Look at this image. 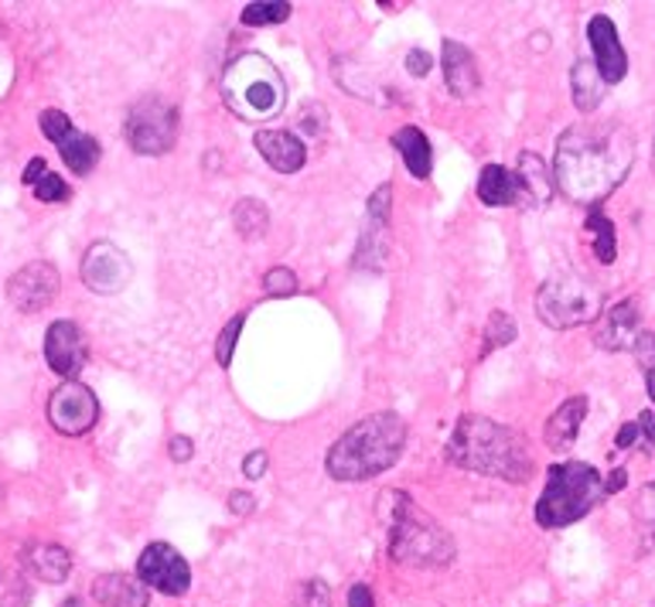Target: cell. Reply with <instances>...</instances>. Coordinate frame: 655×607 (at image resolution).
I'll return each instance as SVG.
<instances>
[{
	"label": "cell",
	"mask_w": 655,
	"mask_h": 607,
	"mask_svg": "<svg viewBox=\"0 0 655 607\" xmlns=\"http://www.w3.org/2000/svg\"><path fill=\"white\" fill-rule=\"evenodd\" d=\"M635 161V140L625 127H567L556 140L553 189L571 202L597 209L628 178Z\"/></svg>",
	"instance_id": "obj_1"
},
{
	"label": "cell",
	"mask_w": 655,
	"mask_h": 607,
	"mask_svg": "<svg viewBox=\"0 0 655 607\" xmlns=\"http://www.w3.org/2000/svg\"><path fill=\"white\" fill-rule=\"evenodd\" d=\"M447 461L464 472H478L498 482L526 485L536 472V461L526 447V437L488 416L464 413L444 447Z\"/></svg>",
	"instance_id": "obj_2"
},
{
	"label": "cell",
	"mask_w": 655,
	"mask_h": 607,
	"mask_svg": "<svg viewBox=\"0 0 655 607\" xmlns=\"http://www.w3.org/2000/svg\"><path fill=\"white\" fill-rule=\"evenodd\" d=\"M406 447V424L393 409L369 413L352 424L324 457V468L335 482H369L403 457Z\"/></svg>",
	"instance_id": "obj_3"
},
{
	"label": "cell",
	"mask_w": 655,
	"mask_h": 607,
	"mask_svg": "<svg viewBox=\"0 0 655 607\" xmlns=\"http://www.w3.org/2000/svg\"><path fill=\"white\" fill-rule=\"evenodd\" d=\"M390 559L403 567H447L454 564L457 546L451 533L431 519L406 492H390Z\"/></svg>",
	"instance_id": "obj_4"
},
{
	"label": "cell",
	"mask_w": 655,
	"mask_h": 607,
	"mask_svg": "<svg viewBox=\"0 0 655 607\" xmlns=\"http://www.w3.org/2000/svg\"><path fill=\"white\" fill-rule=\"evenodd\" d=\"M604 498V478L587 461H560L546 472V488L536 502V523L543 529H564Z\"/></svg>",
	"instance_id": "obj_5"
},
{
	"label": "cell",
	"mask_w": 655,
	"mask_h": 607,
	"mask_svg": "<svg viewBox=\"0 0 655 607\" xmlns=\"http://www.w3.org/2000/svg\"><path fill=\"white\" fill-rule=\"evenodd\" d=\"M222 92L225 107L243 120H270L288 100V85L280 79L276 65L256 52L240 55L225 69Z\"/></svg>",
	"instance_id": "obj_6"
},
{
	"label": "cell",
	"mask_w": 655,
	"mask_h": 607,
	"mask_svg": "<svg viewBox=\"0 0 655 607\" xmlns=\"http://www.w3.org/2000/svg\"><path fill=\"white\" fill-rule=\"evenodd\" d=\"M601 307H604V291H597L591 280H584L577 273L550 276L536 294L540 321L556 332L581 328V324L601 317Z\"/></svg>",
	"instance_id": "obj_7"
},
{
	"label": "cell",
	"mask_w": 655,
	"mask_h": 607,
	"mask_svg": "<svg viewBox=\"0 0 655 607\" xmlns=\"http://www.w3.org/2000/svg\"><path fill=\"white\" fill-rule=\"evenodd\" d=\"M178 123H181V113L174 103L161 97H144L127 110L123 136L133 154L161 158L178 144Z\"/></svg>",
	"instance_id": "obj_8"
},
{
	"label": "cell",
	"mask_w": 655,
	"mask_h": 607,
	"mask_svg": "<svg viewBox=\"0 0 655 607\" xmlns=\"http://www.w3.org/2000/svg\"><path fill=\"white\" fill-rule=\"evenodd\" d=\"M38 127H41V133L52 140V144L59 148V154H62V161L69 164V171L72 174H89L92 168L100 164V140L97 136H89V133H82L62 110H44L41 117H38Z\"/></svg>",
	"instance_id": "obj_9"
},
{
	"label": "cell",
	"mask_w": 655,
	"mask_h": 607,
	"mask_svg": "<svg viewBox=\"0 0 655 607\" xmlns=\"http://www.w3.org/2000/svg\"><path fill=\"white\" fill-rule=\"evenodd\" d=\"M137 580L168 597H181L192 587V567L171 543H151L137 559Z\"/></svg>",
	"instance_id": "obj_10"
},
{
	"label": "cell",
	"mask_w": 655,
	"mask_h": 607,
	"mask_svg": "<svg viewBox=\"0 0 655 607\" xmlns=\"http://www.w3.org/2000/svg\"><path fill=\"white\" fill-rule=\"evenodd\" d=\"M49 419H52V427L59 434H66V437L89 434L92 427H97V419H100L97 393H92L89 386H82L79 380L62 383L52 393V399H49Z\"/></svg>",
	"instance_id": "obj_11"
},
{
	"label": "cell",
	"mask_w": 655,
	"mask_h": 607,
	"mask_svg": "<svg viewBox=\"0 0 655 607\" xmlns=\"http://www.w3.org/2000/svg\"><path fill=\"white\" fill-rule=\"evenodd\" d=\"M62 291V276L56 270V263L49 260H34L28 266H21L11 280H8V301L21 311V314H38L49 307Z\"/></svg>",
	"instance_id": "obj_12"
},
{
	"label": "cell",
	"mask_w": 655,
	"mask_h": 607,
	"mask_svg": "<svg viewBox=\"0 0 655 607\" xmlns=\"http://www.w3.org/2000/svg\"><path fill=\"white\" fill-rule=\"evenodd\" d=\"M79 276H82V284L92 291V294H120L127 284H130V276H133V266L127 260V253L107 240L100 243H92L82 256V266H79Z\"/></svg>",
	"instance_id": "obj_13"
},
{
	"label": "cell",
	"mask_w": 655,
	"mask_h": 607,
	"mask_svg": "<svg viewBox=\"0 0 655 607\" xmlns=\"http://www.w3.org/2000/svg\"><path fill=\"white\" fill-rule=\"evenodd\" d=\"M587 41L594 49V69L604 79V85L622 82L625 72H628V55L622 49V38H618L615 21L607 14H594L591 24H587Z\"/></svg>",
	"instance_id": "obj_14"
},
{
	"label": "cell",
	"mask_w": 655,
	"mask_h": 607,
	"mask_svg": "<svg viewBox=\"0 0 655 607\" xmlns=\"http://www.w3.org/2000/svg\"><path fill=\"white\" fill-rule=\"evenodd\" d=\"M44 362L66 383H72L85 365V338L72 321H52L44 332Z\"/></svg>",
	"instance_id": "obj_15"
},
{
	"label": "cell",
	"mask_w": 655,
	"mask_h": 607,
	"mask_svg": "<svg viewBox=\"0 0 655 607\" xmlns=\"http://www.w3.org/2000/svg\"><path fill=\"white\" fill-rule=\"evenodd\" d=\"M253 148L280 174H294L308 164V148L301 144V136L291 133V130H260L253 136Z\"/></svg>",
	"instance_id": "obj_16"
},
{
	"label": "cell",
	"mask_w": 655,
	"mask_h": 607,
	"mask_svg": "<svg viewBox=\"0 0 655 607\" xmlns=\"http://www.w3.org/2000/svg\"><path fill=\"white\" fill-rule=\"evenodd\" d=\"M638 321H642V311H638V301H622L615 304L612 311H607L597 324L594 332V342L597 348L604 352H622V348H632L635 335H638Z\"/></svg>",
	"instance_id": "obj_17"
},
{
	"label": "cell",
	"mask_w": 655,
	"mask_h": 607,
	"mask_svg": "<svg viewBox=\"0 0 655 607\" xmlns=\"http://www.w3.org/2000/svg\"><path fill=\"white\" fill-rule=\"evenodd\" d=\"M587 406H591L587 396H571V399L560 403V409L546 419V431H543L550 451L567 454L574 447V441L581 434V424H584V416H587Z\"/></svg>",
	"instance_id": "obj_18"
},
{
	"label": "cell",
	"mask_w": 655,
	"mask_h": 607,
	"mask_svg": "<svg viewBox=\"0 0 655 607\" xmlns=\"http://www.w3.org/2000/svg\"><path fill=\"white\" fill-rule=\"evenodd\" d=\"M89 594L103 607H148L151 590L130 574H103L89 584Z\"/></svg>",
	"instance_id": "obj_19"
},
{
	"label": "cell",
	"mask_w": 655,
	"mask_h": 607,
	"mask_svg": "<svg viewBox=\"0 0 655 607\" xmlns=\"http://www.w3.org/2000/svg\"><path fill=\"white\" fill-rule=\"evenodd\" d=\"M441 65H444V82L451 89V97L457 100H467L472 92L478 89V65H475V55L464 49L461 41H444V52H441Z\"/></svg>",
	"instance_id": "obj_20"
},
{
	"label": "cell",
	"mask_w": 655,
	"mask_h": 607,
	"mask_svg": "<svg viewBox=\"0 0 655 607\" xmlns=\"http://www.w3.org/2000/svg\"><path fill=\"white\" fill-rule=\"evenodd\" d=\"M393 148L400 151V158H403V164H406V171L413 178H420V181L431 178V171H434V151H431V140L424 136V130L413 127V123L400 127L393 133Z\"/></svg>",
	"instance_id": "obj_21"
},
{
	"label": "cell",
	"mask_w": 655,
	"mask_h": 607,
	"mask_svg": "<svg viewBox=\"0 0 655 607\" xmlns=\"http://www.w3.org/2000/svg\"><path fill=\"white\" fill-rule=\"evenodd\" d=\"M24 567L44 584H62L72 574V556L56 543H31L24 549Z\"/></svg>",
	"instance_id": "obj_22"
},
{
	"label": "cell",
	"mask_w": 655,
	"mask_h": 607,
	"mask_svg": "<svg viewBox=\"0 0 655 607\" xmlns=\"http://www.w3.org/2000/svg\"><path fill=\"white\" fill-rule=\"evenodd\" d=\"M478 199L492 209L523 202V189H520L516 171H508L502 164H485L482 174H478Z\"/></svg>",
	"instance_id": "obj_23"
},
{
	"label": "cell",
	"mask_w": 655,
	"mask_h": 607,
	"mask_svg": "<svg viewBox=\"0 0 655 607\" xmlns=\"http://www.w3.org/2000/svg\"><path fill=\"white\" fill-rule=\"evenodd\" d=\"M516 178H520V189H523V202L540 209L553 199V178L543 164L540 154L533 151H523L520 154V168H516Z\"/></svg>",
	"instance_id": "obj_24"
},
{
	"label": "cell",
	"mask_w": 655,
	"mask_h": 607,
	"mask_svg": "<svg viewBox=\"0 0 655 607\" xmlns=\"http://www.w3.org/2000/svg\"><path fill=\"white\" fill-rule=\"evenodd\" d=\"M386 256H390V222L365 215V229H362V240L355 250V266L359 270H383Z\"/></svg>",
	"instance_id": "obj_25"
},
{
	"label": "cell",
	"mask_w": 655,
	"mask_h": 607,
	"mask_svg": "<svg viewBox=\"0 0 655 607\" xmlns=\"http://www.w3.org/2000/svg\"><path fill=\"white\" fill-rule=\"evenodd\" d=\"M571 92H574V107L581 113H594L604 100V79L597 75L594 62L581 59L571 69Z\"/></svg>",
	"instance_id": "obj_26"
},
{
	"label": "cell",
	"mask_w": 655,
	"mask_h": 607,
	"mask_svg": "<svg viewBox=\"0 0 655 607\" xmlns=\"http://www.w3.org/2000/svg\"><path fill=\"white\" fill-rule=\"evenodd\" d=\"M584 229H587V236H591L594 256H597L601 263H615V256H618V236H615V222L607 219L601 209H591V212H587V222H584Z\"/></svg>",
	"instance_id": "obj_27"
},
{
	"label": "cell",
	"mask_w": 655,
	"mask_h": 607,
	"mask_svg": "<svg viewBox=\"0 0 655 607\" xmlns=\"http://www.w3.org/2000/svg\"><path fill=\"white\" fill-rule=\"evenodd\" d=\"M232 225H236V232H240L243 240H260V236H266V229H270L266 205L256 202V199H240L236 209H232Z\"/></svg>",
	"instance_id": "obj_28"
},
{
	"label": "cell",
	"mask_w": 655,
	"mask_h": 607,
	"mask_svg": "<svg viewBox=\"0 0 655 607\" xmlns=\"http://www.w3.org/2000/svg\"><path fill=\"white\" fill-rule=\"evenodd\" d=\"M516 335H520V328H516V321H512V314L492 311L488 314V324H485V348H482V355L512 345V342H516Z\"/></svg>",
	"instance_id": "obj_29"
},
{
	"label": "cell",
	"mask_w": 655,
	"mask_h": 607,
	"mask_svg": "<svg viewBox=\"0 0 655 607\" xmlns=\"http://www.w3.org/2000/svg\"><path fill=\"white\" fill-rule=\"evenodd\" d=\"M632 352H635V362H638L642 376H645L648 399L655 403V332H638L635 342H632Z\"/></svg>",
	"instance_id": "obj_30"
},
{
	"label": "cell",
	"mask_w": 655,
	"mask_h": 607,
	"mask_svg": "<svg viewBox=\"0 0 655 607\" xmlns=\"http://www.w3.org/2000/svg\"><path fill=\"white\" fill-rule=\"evenodd\" d=\"M291 4H284V0H263V4H250L243 11V24L250 28H260V24H280L291 18Z\"/></svg>",
	"instance_id": "obj_31"
},
{
	"label": "cell",
	"mask_w": 655,
	"mask_h": 607,
	"mask_svg": "<svg viewBox=\"0 0 655 607\" xmlns=\"http://www.w3.org/2000/svg\"><path fill=\"white\" fill-rule=\"evenodd\" d=\"M243 324H246V314H232V321L222 328L219 342H215V362L225 368L232 362V352H236V342H240V332H243Z\"/></svg>",
	"instance_id": "obj_32"
},
{
	"label": "cell",
	"mask_w": 655,
	"mask_h": 607,
	"mask_svg": "<svg viewBox=\"0 0 655 607\" xmlns=\"http://www.w3.org/2000/svg\"><path fill=\"white\" fill-rule=\"evenodd\" d=\"M263 291L270 297H291V294H298V276L288 266H273L263 276Z\"/></svg>",
	"instance_id": "obj_33"
},
{
	"label": "cell",
	"mask_w": 655,
	"mask_h": 607,
	"mask_svg": "<svg viewBox=\"0 0 655 607\" xmlns=\"http://www.w3.org/2000/svg\"><path fill=\"white\" fill-rule=\"evenodd\" d=\"M31 192H34V199H38V202H69V195H72V192H69V184H66L59 174H52V171H44V174H41V181L34 184Z\"/></svg>",
	"instance_id": "obj_34"
},
{
	"label": "cell",
	"mask_w": 655,
	"mask_h": 607,
	"mask_svg": "<svg viewBox=\"0 0 655 607\" xmlns=\"http://www.w3.org/2000/svg\"><path fill=\"white\" fill-rule=\"evenodd\" d=\"M365 215H369V219H383V222H390V215H393V184H390V181L380 184V189L369 195Z\"/></svg>",
	"instance_id": "obj_35"
},
{
	"label": "cell",
	"mask_w": 655,
	"mask_h": 607,
	"mask_svg": "<svg viewBox=\"0 0 655 607\" xmlns=\"http://www.w3.org/2000/svg\"><path fill=\"white\" fill-rule=\"evenodd\" d=\"M638 519L645 523L648 536H655V485H648V488L638 495Z\"/></svg>",
	"instance_id": "obj_36"
},
{
	"label": "cell",
	"mask_w": 655,
	"mask_h": 607,
	"mask_svg": "<svg viewBox=\"0 0 655 607\" xmlns=\"http://www.w3.org/2000/svg\"><path fill=\"white\" fill-rule=\"evenodd\" d=\"M304 607H332V597H328V587L321 580L304 584Z\"/></svg>",
	"instance_id": "obj_37"
},
{
	"label": "cell",
	"mask_w": 655,
	"mask_h": 607,
	"mask_svg": "<svg viewBox=\"0 0 655 607\" xmlns=\"http://www.w3.org/2000/svg\"><path fill=\"white\" fill-rule=\"evenodd\" d=\"M406 72L416 75V79H424V75L431 72V55H427L424 49H413V52L406 55Z\"/></svg>",
	"instance_id": "obj_38"
},
{
	"label": "cell",
	"mask_w": 655,
	"mask_h": 607,
	"mask_svg": "<svg viewBox=\"0 0 655 607\" xmlns=\"http://www.w3.org/2000/svg\"><path fill=\"white\" fill-rule=\"evenodd\" d=\"M266 464H270V461H266V451H253V454H246V461H243V475L256 482V478L266 472Z\"/></svg>",
	"instance_id": "obj_39"
},
{
	"label": "cell",
	"mask_w": 655,
	"mask_h": 607,
	"mask_svg": "<svg viewBox=\"0 0 655 607\" xmlns=\"http://www.w3.org/2000/svg\"><path fill=\"white\" fill-rule=\"evenodd\" d=\"M349 607H376L372 587H369V584H355V587L349 590Z\"/></svg>",
	"instance_id": "obj_40"
},
{
	"label": "cell",
	"mask_w": 655,
	"mask_h": 607,
	"mask_svg": "<svg viewBox=\"0 0 655 607\" xmlns=\"http://www.w3.org/2000/svg\"><path fill=\"white\" fill-rule=\"evenodd\" d=\"M635 424H638V434L645 437V447H655V409H642Z\"/></svg>",
	"instance_id": "obj_41"
},
{
	"label": "cell",
	"mask_w": 655,
	"mask_h": 607,
	"mask_svg": "<svg viewBox=\"0 0 655 607\" xmlns=\"http://www.w3.org/2000/svg\"><path fill=\"white\" fill-rule=\"evenodd\" d=\"M253 505H256V498L246 495V492H232V495H229V508L236 512V516H250Z\"/></svg>",
	"instance_id": "obj_42"
},
{
	"label": "cell",
	"mask_w": 655,
	"mask_h": 607,
	"mask_svg": "<svg viewBox=\"0 0 655 607\" xmlns=\"http://www.w3.org/2000/svg\"><path fill=\"white\" fill-rule=\"evenodd\" d=\"M168 451H171V457H174V461H189L195 447H192V441H189V437H171Z\"/></svg>",
	"instance_id": "obj_43"
},
{
	"label": "cell",
	"mask_w": 655,
	"mask_h": 607,
	"mask_svg": "<svg viewBox=\"0 0 655 607\" xmlns=\"http://www.w3.org/2000/svg\"><path fill=\"white\" fill-rule=\"evenodd\" d=\"M44 171H49V168H44V161H41V158H34V161H31V164L24 168V174H21V181L28 184V189H34V184L41 181V174H44Z\"/></svg>",
	"instance_id": "obj_44"
},
{
	"label": "cell",
	"mask_w": 655,
	"mask_h": 607,
	"mask_svg": "<svg viewBox=\"0 0 655 607\" xmlns=\"http://www.w3.org/2000/svg\"><path fill=\"white\" fill-rule=\"evenodd\" d=\"M625 482H628V472H625V468H615L612 475H607V482H604V495L622 492V488H625Z\"/></svg>",
	"instance_id": "obj_45"
},
{
	"label": "cell",
	"mask_w": 655,
	"mask_h": 607,
	"mask_svg": "<svg viewBox=\"0 0 655 607\" xmlns=\"http://www.w3.org/2000/svg\"><path fill=\"white\" fill-rule=\"evenodd\" d=\"M638 437H642V434H638V424H625V427L618 431V437H615V447L625 451V447H632Z\"/></svg>",
	"instance_id": "obj_46"
},
{
	"label": "cell",
	"mask_w": 655,
	"mask_h": 607,
	"mask_svg": "<svg viewBox=\"0 0 655 607\" xmlns=\"http://www.w3.org/2000/svg\"><path fill=\"white\" fill-rule=\"evenodd\" d=\"M652 168H655V144H652Z\"/></svg>",
	"instance_id": "obj_47"
}]
</instances>
